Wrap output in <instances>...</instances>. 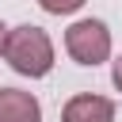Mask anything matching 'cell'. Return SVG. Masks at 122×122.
<instances>
[{"instance_id": "1", "label": "cell", "mask_w": 122, "mask_h": 122, "mask_svg": "<svg viewBox=\"0 0 122 122\" xmlns=\"http://www.w3.org/2000/svg\"><path fill=\"white\" fill-rule=\"evenodd\" d=\"M4 61L23 72V76H46L53 69V42L42 27L34 23H23V27H11L4 34Z\"/></svg>"}, {"instance_id": "2", "label": "cell", "mask_w": 122, "mask_h": 122, "mask_svg": "<svg viewBox=\"0 0 122 122\" xmlns=\"http://www.w3.org/2000/svg\"><path fill=\"white\" fill-rule=\"evenodd\" d=\"M65 50L76 65H103L111 57V30L99 19H80L65 30Z\"/></svg>"}, {"instance_id": "3", "label": "cell", "mask_w": 122, "mask_h": 122, "mask_svg": "<svg viewBox=\"0 0 122 122\" xmlns=\"http://www.w3.org/2000/svg\"><path fill=\"white\" fill-rule=\"evenodd\" d=\"M61 122H114V103L107 95H72L61 111Z\"/></svg>"}, {"instance_id": "4", "label": "cell", "mask_w": 122, "mask_h": 122, "mask_svg": "<svg viewBox=\"0 0 122 122\" xmlns=\"http://www.w3.org/2000/svg\"><path fill=\"white\" fill-rule=\"evenodd\" d=\"M0 122H42V107L30 92L0 88Z\"/></svg>"}, {"instance_id": "5", "label": "cell", "mask_w": 122, "mask_h": 122, "mask_svg": "<svg viewBox=\"0 0 122 122\" xmlns=\"http://www.w3.org/2000/svg\"><path fill=\"white\" fill-rule=\"evenodd\" d=\"M50 15H72V11H80L84 8V0H38Z\"/></svg>"}, {"instance_id": "6", "label": "cell", "mask_w": 122, "mask_h": 122, "mask_svg": "<svg viewBox=\"0 0 122 122\" xmlns=\"http://www.w3.org/2000/svg\"><path fill=\"white\" fill-rule=\"evenodd\" d=\"M111 76H114V88H118V92H122V57H118V61H114V72H111Z\"/></svg>"}, {"instance_id": "7", "label": "cell", "mask_w": 122, "mask_h": 122, "mask_svg": "<svg viewBox=\"0 0 122 122\" xmlns=\"http://www.w3.org/2000/svg\"><path fill=\"white\" fill-rule=\"evenodd\" d=\"M4 34H8V27H4V23H0V50H4Z\"/></svg>"}]
</instances>
